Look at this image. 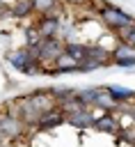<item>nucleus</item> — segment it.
Returning a JSON list of instances; mask_svg holds the SVG:
<instances>
[{
    "label": "nucleus",
    "mask_w": 135,
    "mask_h": 147,
    "mask_svg": "<svg viewBox=\"0 0 135 147\" xmlns=\"http://www.w3.org/2000/svg\"><path fill=\"white\" fill-rule=\"evenodd\" d=\"M7 62H9L14 69H18L21 74H39V71H43V64L27 51V46L9 51V53H7Z\"/></svg>",
    "instance_id": "obj_1"
},
{
    "label": "nucleus",
    "mask_w": 135,
    "mask_h": 147,
    "mask_svg": "<svg viewBox=\"0 0 135 147\" xmlns=\"http://www.w3.org/2000/svg\"><path fill=\"white\" fill-rule=\"evenodd\" d=\"M98 18H101V23L105 25V28H110V30H119V28H124V25H133L135 23V18L130 16V14H126L124 9H119V7H114V5H101L98 7Z\"/></svg>",
    "instance_id": "obj_2"
},
{
    "label": "nucleus",
    "mask_w": 135,
    "mask_h": 147,
    "mask_svg": "<svg viewBox=\"0 0 135 147\" xmlns=\"http://www.w3.org/2000/svg\"><path fill=\"white\" fill-rule=\"evenodd\" d=\"M9 110H11L25 126H37V122H39V117H41V113L34 108L30 94H27V96H18V99L9 106Z\"/></svg>",
    "instance_id": "obj_3"
},
{
    "label": "nucleus",
    "mask_w": 135,
    "mask_h": 147,
    "mask_svg": "<svg viewBox=\"0 0 135 147\" xmlns=\"http://www.w3.org/2000/svg\"><path fill=\"white\" fill-rule=\"evenodd\" d=\"M112 62V53H108L101 44H89L87 46V57L80 62V71H94L103 64Z\"/></svg>",
    "instance_id": "obj_4"
},
{
    "label": "nucleus",
    "mask_w": 135,
    "mask_h": 147,
    "mask_svg": "<svg viewBox=\"0 0 135 147\" xmlns=\"http://www.w3.org/2000/svg\"><path fill=\"white\" fill-rule=\"evenodd\" d=\"M64 46H66V41H62L59 37H43L39 41V60H41V64H46V62L53 64L64 53Z\"/></svg>",
    "instance_id": "obj_5"
},
{
    "label": "nucleus",
    "mask_w": 135,
    "mask_h": 147,
    "mask_svg": "<svg viewBox=\"0 0 135 147\" xmlns=\"http://www.w3.org/2000/svg\"><path fill=\"white\" fill-rule=\"evenodd\" d=\"M64 122H66V113H64L62 106L57 103V106H53L50 110L41 113V117H39V122H37V129H39V131H50V129L62 126Z\"/></svg>",
    "instance_id": "obj_6"
},
{
    "label": "nucleus",
    "mask_w": 135,
    "mask_h": 147,
    "mask_svg": "<svg viewBox=\"0 0 135 147\" xmlns=\"http://www.w3.org/2000/svg\"><path fill=\"white\" fill-rule=\"evenodd\" d=\"M23 129L25 124L9 110V113H0V131L7 136V140H16L23 136Z\"/></svg>",
    "instance_id": "obj_7"
},
{
    "label": "nucleus",
    "mask_w": 135,
    "mask_h": 147,
    "mask_svg": "<svg viewBox=\"0 0 135 147\" xmlns=\"http://www.w3.org/2000/svg\"><path fill=\"white\" fill-rule=\"evenodd\" d=\"M112 62L117 67H135V46L128 41H119V46L112 51Z\"/></svg>",
    "instance_id": "obj_8"
},
{
    "label": "nucleus",
    "mask_w": 135,
    "mask_h": 147,
    "mask_svg": "<svg viewBox=\"0 0 135 147\" xmlns=\"http://www.w3.org/2000/svg\"><path fill=\"white\" fill-rule=\"evenodd\" d=\"M66 124L85 131V129H89V126L96 124V115H94L92 108H82V110H78V113H69V115H66Z\"/></svg>",
    "instance_id": "obj_9"
},
{
    "label": "nucleus",
    "mask_w": 135,
    "mask_h": 147,
    "mask_svg": "<svg viewBox=\"0 0 135 147\" xmlns=\"http://www.w3.org/2000/svg\"><path fill=\"white\" fill-rule=\"evenodd\" d=\"M39 32L43 37H59V28H62V18H53V16H46V14H39V18L34 21Z\"/></svg>",
    "instance_id": "obj_10"
},
{
    "label": "nucleus",
    "mask_w": 135,
    "mask_h": 147,
    "mask_svg": "<svg viewBox=\"0 0 135 147\" xmlns=\"http://www.w3.org/2000/svg\"><path fill=\"white\" fill-rule=\"evenodd\" d=\"M94 108H101L103 113H112V110H121V101H117L105 87H98V92H96V101H94Z\"/></svg>",
    "instance_id": "obj_11"
},
{
    "label": "nucleus",
    "mask_w": 135,
    "mask_h": 147,
    "mask_svg": "<svg viewBox=\"0 0 135 147\" xmlns=\"http://www.w3.org/2000/svg\"><path fill=\"white\" fill-rule=\"evenodd\" d=\"M94 129H96V131H103V133H112V136L121 133V124H119V119H117L112 113H103L101 117H96Z\"/></svg>",
    "instance_id": "obj_12"
},
{
    "label": "nucleus",
    "mask_w": 135,
    "mask_h": 147,
    "mask_svg": "<svg viewBox=\"0 0 135 147\" xmlns=\"http://www.w3.org/2000/svg\"><path fill=\"white\" fill-rule=\"evenodd\" d=\"M64 71H80V62L76 57H71L66 51L53 62V74H64Z\"/></svg>",
    "instance_id": "obj_13"
},
{
    "label": "nucleus",
    "mask_w": 135,
    "mask_h": 147,
    "mask_svg": "<svg viewBox=\"0 0 135 147\" xmlns=\"http://www.w3.org/2000/svg\"><path fill=\"white\" fill-rule=\"evenodd\" d=\"M9 11H11L14 18H27V16L34 14V2L32 0H14Z\"/></svg>",
    "instance_id": "obj_14"
},
{
    "label": "nucleus",
    "mask_w": 135,
    "mask_h": 147,
    "mask_svg": "<svg viewBox=\"0 0 135 147\" xmlns=\"http://www.w3.org/2000/svg\"><path fill=\"white\" fill-rule=\"evenodd\" d=\"M87 46H89V44H85V41H66L64 51H66L71 57H76L78 62H82V60L87 57Z\"/></svg>",
    "instance_id": "obj_15"
},
{
    "label": "nucleus",
    "mask_w": 135,
    "mask_h": 147,
    "mask_svg": "<svg viewBox=\"0 0 135 147\" xmlns=\"http://www.w3.org/2000/svg\"><path fill=\"white\" fill-rule=\"evenodd\" d=\"M117 101H121V103H126V101H133L135 99V92L130 90V87H124V85H108L105 87Z\"/></svg>",
    "instance_id": "obj_16"
},
{
    "label": "nucleus",
    "mask_w": 135,
    "mask_h": 147,
    "mask_svg": "<svg viewBox=\"0 0 135 147\" xmlns=\"http://www.w3.org/2000/svg\"><path fill=\"white\" fill-rule=\"evenodd\" d=\"M50 92H53V96L57 99V103H62V101H66V99H71V96L78 94L76 87H64V85H55V87H50Z\"/></svg>",
    "instance_id": "obj_17"
},
{
    "label": "nucleus",
    "mask_w": 135,
    "mask_h": 147,
    "mask_svg": "<svg viewBox=\"0 0 135 147\" xmlns=\"http://www.w3.org/2000/svg\"><path fill=\"white\" fill-rule=\"evenodd\" d=\"M96 92H98V87H85V90H78V94H76V96L82 101V106H87V108H94Z\"/></svg>",
    "instance_id": "obj_18"
},
{
    "label": "nucleus",
    "mask_w": 135,
    "mask_h": 147,
    "mask_svg": "<svg viewBox=\"0 0 135 147\" xmlns=\"http://www.w3.org/2000/svg\"><path fill=\"white\" fill-rule=\"evenodd\" d=\"M41 39H43V34L39 32L37 23H32V25H27V28H25V46H37Z\"/></svg>",
    "instance_id": "obj_19"
},
{
    "label": "nucleus",
    "mask_w": 135,
    "mask_h": 147,
    "mask_svg": "<svg viewBox=\"0 0 135 147\" xmlns=\"http://www.w3.org/2000/svg\"><path fill=\"white\" fill-rule=\"evenodd\" d=\"M32 2H34V14L39 16V14H46L50 7H55L59 0H32Z\"/></svg>",
    "instance_id": "obj_20"
},
{
    "label": "nucleus",
    "mask_w": 135,
    "mask_h": 147,
    "mask_svg": "<svg viewBox=\"0 0 135 147\" xmlns=\"http://www.w3.org/2000/svg\"><path fill=\"white\" fill-rule=\"evenodd\" d=\"M121 138L128 142H135V129H121Z\"/></svg>",
    "instance_id": "obj_21"
},
{
    "label": "nucleus",
    "mask_w": 135,
    "mask_h": 147,
    "mask_svg": "<svg viewBox=\"0 0 135 147\" xmlns=\"http://www.w3.org/2000/svg\"><path fill=\"white\" fill-rule=\"evenodd\" d=\"M126 41L135 46V25H133V30H130V34H128V39H126Z\"/></svg>",
    "instance_id": "obj_22"
},
{
    "label": "nucleus",
    "mask_w": 135,
    "mask_h": 147,
    "mask_svg": "<svg viewBox=\"0 0 135 147\" xmlns=\"http://www.w3.org/2000/svg\"><path fill=\"white\" fill-rule=\"evenodd\" d=\"M64 2H69V5H85L87 0H64Z\"/></svg>",
    "instance_id": "obj_23"
},
{
    "label": "nucleus",
    "mask_w": 135,
    "mask_h": 147,
    "mask_svg": "<svg viewBox=\"0 0 135 147\" xmlns=\"http://www.w3.org/2000/svg\"><path fill=\"white\" fill-rule=\"evenodd\" d=\"M5 11H7V5H5V2H2V0H0V16H2V14H5Z\"/></svg>",
    "instance_id": "obj_24"
},
{
    "label": "nucleus",
    "mask_w": 135,
    "mask_h": 147,
    "mask_svg": "<svg viewBox=\"0 0 135 147\" xmlns=\"http://www.w3.org/2000/svg\"><path fill=\"white\" fill-rule=\"evenodd\" d=\"M5 142H7V136H5L2 131H0V145H5Z\"/></svg>",
    "instance_id": "obj_25"
},
{
    "label": "nucleus",
    "mask_w": 135,
    "mask_h": 147,
    "mask_svg": "<svg viewBox=\"0 0 135 147\" xmlns=\"http://www.w3.org/2000/svg\"><path fill=\"white\" fill-rule=\"evenodd\" d=\"M128 115H130V117L135 119V108H130V113H128Z\"/></svg>",
    "instance_id": "obj_26"
}]
</instances>
